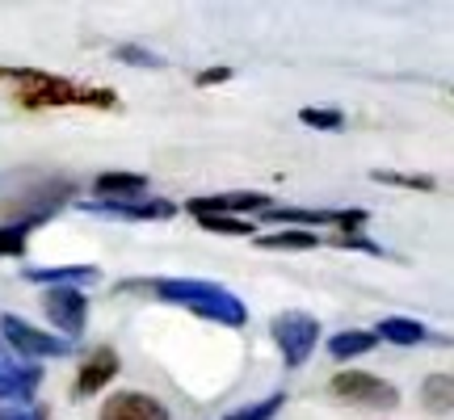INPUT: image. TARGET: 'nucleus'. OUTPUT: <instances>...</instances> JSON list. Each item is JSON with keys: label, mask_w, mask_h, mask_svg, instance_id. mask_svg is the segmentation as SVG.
<instances>
[{"label": "nucleus", "mask_w": 454, "mask_h": 420, "mask_svg": "<svg viewBox=\"0 0 454 420\" xmlns=\"http://www.w3.org/2000/svg\"><path fill=\"white\" fill-rule=\"evenodd\" d=\"M0 84L13 93L17 105L26 110H47V105H93V110H114L118 93L110 89H93V84L67 81V76H51L38 67H0Z\"/></svg>", "instance_id": "nucleus-1"}, {"label": "nucleus", "mask_w": 454, "mask_h": 420, "mask_svg": "<svg viewBox=\"0 0 454 420\" xmlns=\"http://www.w3.org/2000/svg\"><path fill=\"white\" fill-rule=\"evenodd\" d=\"M127 291H152L164 303H181L194 315H207V320L223 323V328H244L248 320V307L240 299L215 282H194V277H164V282H147V286H127Z\"/></svg>", "instance_id": "nucleus-2"}, {"label": "nucleus", "mask_w": 454, "mask_h": 420, "mask_svg": "<svg viewBox=\"0 0 454 420\" xmlns=\"http://www.w3.org/2000/svg\"><path fill=\"white\" fill-rule=\"evenodd\" d=\"M274 340H278V349H282V362L294 370V366H303L311 357V349H316L320 323L311 320V315H303V311H282L274 320Z\"/></svg>", "instance_id": "nucleus-3"}, {"label": "nucleus", "mask_w": 454, "mask_h": 420, "mask_svg": "<svg viewBox=\"0 0 454 420\" xmlns=\"http://www.w3.org/2000/svg\"><path fill=\"white\" fill-rule=\"evenodd\" d=\"M333 395L345 400V404L357 408H395L400 404V391L391 387L387 378H374L366 370H340L333 378Z\"/></svg>", "instance_id": "nucleus-4"}, {"label": "nucleus", "mask_w": 454, "mask_h": 420, "mask_svg": "<svg viewBox=\"0 0 454 420\" xmlns=\"http://www.w3.org/2000/svg\"><path fill=\"white\" fill-rule=\"evenodd\" d=\"M0 337L9 340L17 354H30V357H64L72 349L67 337H51L43 328L26 323L21 315H0Z\"/></svg>", "instance_id": "nucleus-5"}, {"label": "nucleus", "mask_w": 454, "mask_h": 420, "mask_svg": "<svg viewBox=\"0 0 454 420\" xmlns=\"http://www.w3.org/2000/svg\"><path fill=\"white\" fill-rule=\"evenodd\" d=\"M43 311L64 337H81L84 323H89V299L76 286H51L47 299H43Z\"/></svg>", "instance_id": "nucleus-6"}, {"label": "nucleus", "mask_w": 454, "mask_h": 420, "mask_svg": "<svg viewBox=\"0 0 454 420\" xmlns=\"http://www.w3.org/2000/svg\"><path fill=\"white\" fill-rule=\"evenodd\" d=\"M270 223H308V227H337V236H349L366 223V210H299V206H270Z\"/></svg>", "instance_id": "nucleus-7"}, {"label": "nucleus", "mask_w": 454, "mask_h": 420, "mask_svg": "<svg viewBox=\"0 0 454 420\" xmlns=\"http://www.w3.org/2000/svg\"><path fill=\"white\" fill-rule=\"evenodd\" d=\"M101 420H168V408L144 391H118L101 404Z\"/></svg>", "instance_id": "nucleus-8"}, {"label": "nucleus", "mask_w": 454, "mask_h": 420, "mask_svg": "<svg viewBox=\"0 0 454 420\" xmlns=\"http://www.w3.org/2000/svg\"><path fill=\"white\" fill-rule=\"evenodd\" d=\"M38 387H43V370H38V366L0 357V404H13V400L26 404V400H34Z\"/></svg>", "instance_id": "nucleus-9"}, {"label": "nucleus", "mask_w": 454, "mask_h": 420, "mask_svg": "<svg viewBox=\"0 0 454 420\" xmlns=\"http://www.w3.org/2000/svg\"><path fill=\"white\" fill-rule=\"evenodd\" d=\"M185 210L202 219V214H227V219H236L244 210H270V198L265 194H215V198H190Z\"/></svg>", "instance_id": "nucleus-10"}, {"label": "nucleus", "mask_w": 454, "mask_h": 420, "mask_svg": "<svg viewBox=\"0 0 454 420\" xmlns=\"http://www.w3.org/2000/svg\"><path fill=\"white\" fill-rule=\"evenodd\" d=\"M84 210H93V214H110V219H173L177 206L173 202H164V198H152V202H81Z\"/></svg>", "instance_id": "nucleus-11"}, {"label": "nucleus", "mask_w": 454, "mask_h": 420, "mask_svg": "<svg viewBox=\"0 0 454 420\" xmlns=\"http://www.w3.org/2000/svg\"><path fill=\"white\" fill-rule=\"evenodd\" d=\"M114 374H118V354H114L110 345H101V349H93V354L84 357L81 374H76V395H98L106 383H110Z\"/></svg>", "instance_id": "nucleus-12"}, {"label": "nucleus", "mask_w": 454, "mask_h": 420, "mask_svg": "<svg viewBox=\"0 0 454 420\" xmlns=\"http://www.w3.org/2000/svg\"><path fill=\"white\" fill-rule=\"evenodd\" d=\"M93 190H98V198H106V202H135V198L147 190V177H139V173H101V177L93 181Z\"/></svg>", "instance_id": "nucleus-13"}, {"label": "nucleus", "mask_w": 454, "mask_h": 420, "mask_svg": "<svg viewBox=\"0 0 454 420\" xmlns=\"http://www.w3.org/2000/svg\"><path fill=\"white\" fill-rule=\"evenodd\" d=\"M26 282H51V286H81L98 282L93 265H59V269H26Z\"/></svg>", "instance_id": "nucleus-14"}, {"label": "nucleus", "mask_w": 454, "mask_h": 420, "mask_svg": "<svg viewBox=\"0 0 454 420\" xmlns=\"http://www.w3.org/2000/svg\"><path fill=\"white\" fill-rule=\"evenodd\" d=\"M374 345H379V337H374V332H366V328H354V332H337V337L328 340V354L337 357V362H349V357L371 354Z\"/></svg>", "instance_id": "nucleus-15"}, {"label": "nucleus", "mask_w": 454, "mask_h": 420, "mask_svg": "<svg viewBox=\"0 0 454 420\" xmlns=\"http://www.w3.org/2000/svg\"><path fill=\"white\" fill-rule=\"evenodd\" d=\"M374 337H387L391 345H417V340H425L429 332H425V323H417V320H400V315H387V320H379Z\"/></svg>", "instance_id": "nucleus-16"}, {"label": "nucleus", "mask_w": 454, "mask_h": 420, "mask_svg": "<svg viewBox=\"0 0 454 420\" xmlns=\"http://www.w3.org/2000/svg\"><path fill=\"white\" fill-rule=\"evenodd\" d=\"M421 395L429 408H454V374H434V378H425Z\"/></svg>", "instance_id": "nucleus-17"}, {"label": "nucleus", "mask_w": 454, "mask_h": 420, "mask_svg": "<svg viewBox=\"0 0 454 420\" xmlns=\"http://www.w3.org/2000/svg\"><path fill=\"white\" fill-rule=\"evenodd\" d=\"M257 248H320V236H311V231H278V236H257Z\"/></svg>", "instance_id": "nucleus-18"}, {"label": "nucleus", "mask_w": 454, "mask_h": 420, "mask_svg": "<svg viewBox=\"0 0 454 420\" xmlns=\"http://www.w3.org/2000/svg\"><path fill=\"white\" fill-rule=\"evenodd\" d=\"M30 227L34 223H9V227H0V257H21L26 253V236H30Z\"/></svg>", "instance_id": "nucleus-19"}, {"label": "nucleus", "mask_w": 454, "mask_h": 420, "mask_svg": "<svg viewBox=\"0 0 454 420\" xmlns=\"http://www.w3.org/2000/svg\"><path fill=\"white\" fill-rule=\"evenodd\" d=\"M282 404H286V395L274 391L270 400H261V404H253V408H240V412H231V416H223V420H274Z\"/></svg>", "instance_id": "nucleus-20"}, {"label": "nucleus", "mask_w": 454, "mask_h": 420, "mask_svg": "<svg viewBox=\"0 0 454 420\" xmlns=\"http://www.w3.org/2000/svg\"><path fill=\"white\" fill-rule=\"evenodd\" d=\"M198 223L207 227V231H219V236H257L253 223H244V219H227V214H202Z\"/></svg>", "instance_id": "nucleus-21"}, {"label": "nucleus", "mask_w": 454, "mask_h": 420, "mask_svg": "<svg viewBox=\"0 0 454 420\" xmlns=\"http://www.w3.org/2000/svg\"><path fill=\"white\" fill-rule=\"evenodd\" d=\"M299 122L311 130H340L345 127V113L340 110H299Z\"/></svg>", "instance_id": "nucleus-22"}, {"label": "nucleus", "mask_w": 454, "mask_h": 420, "mask_svg": "<svg viewBox=\"0 0 454 420\" xmlns=\"http://www.w3.org/2000/svg\"><path fill=\"white\" fill-rule=\"evenodd\" d=\"M374 181H383V185H408V190H434L429 177H408V173H374Z\"/></svg>", "instance_id": "nucleus-23"}, {"label": "nucleus", "mask_w": 454, "mask_h": 420, "mask_svg": "<svg viewBox=\"0 0 454 420\" xmlns=\"http://www.w3.org/2000/svg\"><path fill=\"white\" fill-rule=\"evenodd\" d=\"M333 244H337V248H362V253H383L379 244H371L366 236H357V231H349V236H333Z\"/></svg>", "instance_id": "nucleus-24"}, {"label": "nucleus", "mask_w": 454, "mask_h": 420, "mask_svg": "<svg viewBox=\"0 0 454 420\" xmlns=\"http://www.w3.org/2000/svg\"><path fill=\"white\" fill-rule=\"evenodd\" d=\"M0 420H47V408H0Z\"/></svg>", "instance_id": "nucleus-25"}, {"label": "nucleus", "mask_w": 454, "mask_h": 420, "mask_svg": "<svg viewBox=\"0 0 454 420\" xmlns=\"http://www.w3.org/2000/svg\"><path fill=\"white\" fill-rule=\"evenodd\" d=\"M118 59H127V64H144V67H160L156 55H147V51H139V47H118Z\"/></svg>", "instance_id": "nucleus-26"}, {"label": "nucleus", "mask_w": 454, "mask_h": 420, "mask_svg": "<svg viewBox=\"0 0 454 420\" xmlns=\"http://www.w3.org/2000/svg\"><path fill=\"white\" fill-rule=\"evenodd\" d=\"M227 76H231V67H211V72H202V76H198V84H223Z\"/></svg>", "instance_id": "nucleus-27"}]
</instances>
